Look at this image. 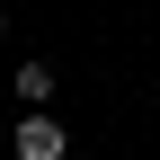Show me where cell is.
I'll return each instance as SVG.
<instances>
[{
	"label": "cell",
	"mask_w": 160,
	"mask_h": 160,
	"mask_svg": "<svg viewBox=\"0 0 160 160\" xmlns=\"http://www.w3.org/2000/svg\"><path fill=\"white\" fill-rule=\"evenodd\" d=\"M71 133L53 125V116H18V160H62Z\"/></svg>",
	"instance_id": "1"
},
{
	"label": "cell",
	"mask_w": 160,
	"mask_h": 160,
	"mask_svg": "<svg viewBox=\"0 0 160 160\" xmlns=\"http://www.w3.org/2000/svg\"><path fill=\"white\" fill-rule=\"evenodd\" d=\"M18 98L45 107V98H53V62H18Z\"/></svg>",
	"instance_id": "2"
},
{
	"label": "cell",
	"mask_w": 160,
	"mask_h": 160,
	"mask_svg": "<svg viewBox=\"0 0 160 160\" xmlns=\"http://www.w3.org/2000/svg\"><path fill=\"white\" fill-rule=\"evenodd\" d=\"M0 36H9V9H0Z\"/></svg>",
	"instance_id": "3"
}]
</instances>
